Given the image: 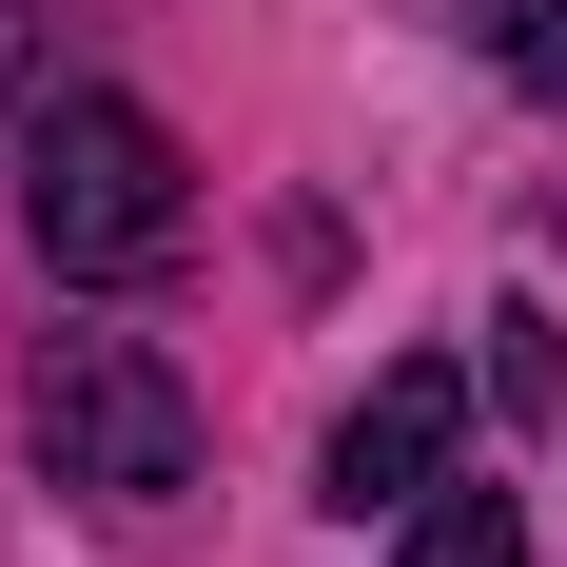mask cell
Masks as SVG:
<instances>
[{
    "label": "cell",
    "mask_w": 567,
    "mask_h": 567,
    "mask_svg": "<svg viewBox=\"0 0 567 567\" xmlns=\"http://www.w3.org/2000/svg\"><path fill=\"white\" fill-rule=\"evenodd\" d=\"M20 235H40V275H157L196 235V157L137 99H40L20 117Z\"/></svg>",
    "instance_id": "obj_1"
},
{
    "label": "cell",
    "mask_w": 567,
    "mask_h": 567,
    "mask_svg": "<svg viewBox=\"0 0 567 567\" xmlns=\"http://www.w3.org/2000/svg\"><path fill=\"white\" fill-rule=\"evenodd\" d=\"M489 59H509L528 99H567V0H489Z\"/></svg>",
    "instance_id": "obj_6"
},
{
    "label": "cell",
    "mask_w": 567,
    "mask_h": 567,
    "mask_svg": "<svg viewBox=\"0 0 567 567\" xmlns=\"http://www.w3.org/2000/svg\"><path fill=\"white\" fill-rule=\"evenodd\" d=\"M20 117H40V0H0V157H20Z\"/></svg>",
    "instance_id": "obj_7"
},
{
    "label": "cell",
    "mask_w": 567,
    "mask_h": 567,
    "mask_svg": "<svg viewBox=\"0 0 567 567\" xmlns=\"http://www.w3.org/2000/svg\"><path fill=\"white\" fill-rule=\"evenodd\" d=\"M40 470L99 489V509H157V489H196V392L137 333H59L40 352Z\"/></svg>",
    "instance_id": "obj_2"
},
{
    "label": "cell",
    "mask_w": 567,
    "mask_h": 567,
    "mask_svg": "<svg viewBox=\"0 0 567 567\" xmlns=\"http://www.w3.org/2000/svg\"><path fill=\"white\" fill-rule=\"evenodd\" d=\"M411 567H528V509L509 489H411Z\"/></svg>",
    "instance_id": "obj_4"
},
{
    "label": "cell",
    "mask_w": 567,
    "mask_h": 567,
    "mask_svg": "<svg viewBox=\"0 0 567 567\" xmlns=\"http://www.w3.org/2000/svg\"><path fill=\"white\" fill-rule=\"evenodd\" d=\"M489 392H509V411H548V392H567V352H548V293H509V313H489Z\"/></svg>",
    "instance_id": "obj_5"
},
{
    "label": "cell",
    "mask_w": 567,
    "mask_h": 567,
    "mask_svg": "<svg viewBox=\"0 0 567 567\" xmlns=\"http://www.w3.org/2000/svg\"><path fill=\"white\" fill-rule=\"evenodd\" d=\"M451 431H470V372H431V352H411V372H372V392H352V431H333V489H313V509H411V489H451Z\"/></svg>",
    "instance_id": "obj_3"
}]
</instances>
